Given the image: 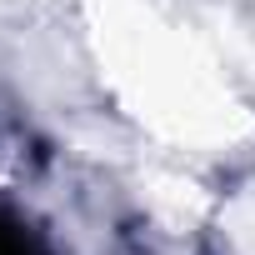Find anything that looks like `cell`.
Returning <instances> with one entry per match:
<instances>
[{"label":"cell","mask_w":255,"mask_h":255,"mask_svg":"<svg viewBox=\"0 0 255 255\" xmlns=\"http://www.w3.org/2000/svg\"><path fill=\"white\" fill-rule=\"evenodd\" d=\"M225 245H230V255H255V190L230 200V210H225Z\"/></svg>","instance_id":"cell-1"}]
</instances>
